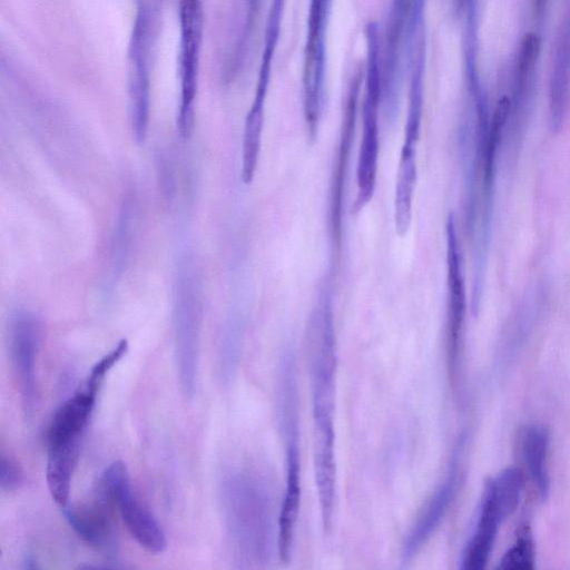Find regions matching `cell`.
I'll return each instance as SVG.
<instances>
[{"label": "cell", "mask_w": 570, "mask_h": 570, "mask_svg": "<svg viewBox=\"0 0 570 570\" xmlns=\"http://www.w3.org/2000/svg\"><path fill=\"white\" fill-rule=\"evenodd\" d=\"M336 343L331 303L322 299L308 331V372L314 428L315 484L325 531L333 523L336 498L335 376Z\"/></svg>", "instance_id": "cell-1"}, {"label": "cell", "mask_w": 570, "mask_h": 570, "mask_svg": "<svg viewBox=\"0 0 570 570\" xmlns=\"http://www.w3.org/2000/svg\"><path fill=\"white\" fill-rule=\"evenodd\" d=\"M224 524L232 554L240 567H258L269 558L273 503L262 480L245 470L227 471L219 487Z\"/></svg>", "instance_id": "cell-2"}, {"label": "cell", "mask_w": 570, "mask_h": 570, "mask_svg": "<svg viewBox=\"0 0 570 570\" xmlns=\"http://www.w3.org/2000/svg\"><path fill=\"white\" fill-rule=\"evenodd\" d=\"M164 0H135L128 43L129 115L136 140L147 134L154 57L163 20Z\"/></svg>", "instance_id": "cell-3"}, {"label": "cell", "mask_w": 570, "mask_h": 570, "mask_svg": "<svg viewBox=\"0 0 570 570\" xmlns=\"http://www.w3.org/2000/svg\"><path fill=\"white\" fill-rule=\"evenodd\" d=\"M297 389L292 355L282 364L281 421L285 441V489L277 518V553L283 561L291 558L294 532L301 505V449L297 414Z\"/></svg>", "instance_id": "cell-4"}, {"label": "cell", "mask_w": 570, "mask_h": 570, "mask_svg": "<svg viewBox=\"0 0 570 570\" xmlns=\"http://www.w3.org/2000/svg\"><path fill=\"white\" fill-rule=\"evenodd\" d=\"M367 67L362 109V139L356 166V197L353 209L360 212L373 197L379 159V108L383 96L379 32L375 23L366 27Z\"/></svg>", "instance_id": "cell-5"}, {"label": "cell", "mask_w": 570, "mask_h": 570, "mask_svg": "<svg viewBox=\"0 0 570 570\" xmlns=\"http://www.w3.org/2000/svg\"><path fill=\"white\" fill-rule=\"evenodd\" d=\"M98 490L111 504L118 507L127 530L141 548L154 554L165 551V532L132 491L130 476L122 461H115L105 470Z\"/></svg>", "instance_id": "cell-6"}, {"label": "cell", "mask_w": 570, "mask_h": 570, "mask_svg": "<svg viewBox=\"0 0 570 570\" xmlns=\"http://www.w3.org/2000/svg\"><path fill=\"white\" fill-rule=\"evenodd\" d=\"M178 14L180 104L177 126L180 135L187 138L193 130L194 106L198 87L204 28L202 0H178Z\"/></svg>", "instance_id": "cell-7"}, {"label": "cell", "mask_w": 570, "mask_h": 570, "mask_svg": "<svg viewBox=\"0 0 570 570\" xmlns=\"http://www.w3.org/2000/svg\"><path fill=\"white\" fill-rule=\"evenodd\" d=\"M446 235V362L453 389L461 379L463 330L466 311V296L462 272V258L458 240L454 216L449 215Z\"/></svg>", "instance_id": "cell-8"}, {"label": "cell", "mask_w": 570, "mask_h": 570, "mask_svg": "<svg viewBox=\"0 0 570 570\" xmlns=\"http://www.w3.org/2000/svg\"><path fill=\"white\" fill-rule=\"evenodd\" d=\"M40 323L30 313L19 312L10 328V355L26 417L33 414L38 400L37 354Z\"/></svg>", "instance_id": "cell-9"}, {"label": "cell", "mask_w": 570, "mask_h": 570, "mask_svg": "<svg viewBox=\"0 0 570 570\" xmlns=\"http://www.w3.org/2000/svg\"><path fill=\"white\" fill-rule=\"evenodd\" d=\"M55 411L46 433L47 451L80 452L83 432L101 385L88 379Z\"/></svg>", "instance_id": "cell-10"}, {"label": "cell", "mask_w": 570, "mask_h": 570, "mask_svg": "<svg viewBox=\"0 0 570 570\" xmlns=\"http://www.w3.org/2000/svg\"><path fill=\"white\" fill-rule=\"evenodd\" d=\"M110 501L97 490L90 502L61 507L63 518L75 533L107 557L117 553V534L109 515Z\"/></svg>", "instance_id": "cell-11"}, {"label": "cell", "mask_w": 570, "mask_h": 570, "mask_svg": "<svg viewBox=\"0 0 570 570\" xmlns=\"http://www.w3.org/2000/svg\"><path fill=\"white\" fill-rule=\"evenodd\" d=\"M540 38L534 32L524 35L515 56L510 99L509 121L513 137L520 135L531 110L535 75L540 56Z\"/></svg>", "instance_id": "cell-12"}, {"label": "cell", "mask_w": 570, "mask_h": 570, "mask_svg": "<svg viewBox=\"0 0 570 570\" xmlns=\"http://www.w3.org/2000/svg\"><path fill=\"white\" fill-rule=\"evenodd\" d=\"M362 80V72L360 70L354 75L346 96L345 111L343 126L341 130V138L336 153L335 167L332 174L331 191H330V214H328V226L331 230V237L334 244L340 247L341 245V230H342V194L343 185L345 180V173L347 167V160L350 157V149L352 146L357 99L360 92V85Z\"/></svg>", "instance_id": "cell-13"}, {"label": "cell", "mask_w": 570, "mask_h": 570, "mask_svg": "<svg viewBox=\"0 0 570 570\" xmlns=\"http://www.w3.org/2000/svg\"><path fill=\"white\" fill-rule=\"evenodd\" d=\"M462 443L463 441L459 442V448L453 455V462L448 476L426 501L415 523L407 533L402 550L404 560L413 558L431 538L439 524L442 522L453 501L459 482L458 454Z\"/></svg>", "instance_id": "cell-14"}, {"label": "cell", "mask_w": 570, "mask_h": 570, "mask_svg": "<svg viewBox=\"0 0 570 570\" xmlns=\"http://www.w3.org/2000/svg\"><path fill=\"white\" fill-rule=\"evenodd\" d=\"M502 523L491 480L488 479L483 487L475 527L462 556L461 569L482 570L487 567Z\"/></svg>", "instance_id": "cell-15"}, {"label": "cell", "mask_w": 570, "mask_h": 570, "mask_svg": "<svg viewBox=\"0 0 570 570\" xmlns=\"http://www.w3.org/2000/svg\"><path fill=\"white\" fill-rule=\"evenodd\" d=\"M570 101V3L557 35L549 82L551 130L558 132L566 120Z\"/></svg>", "instance_id": "cell-16"}, {"label": "cell", "mask_w": 570, "mask_h": 570, "mask_svg": "<svg viewBox=\"0 0 570 570\" xmlns=\"http://www.w3.org/2000/svg\"><path fill=\"white\" fill-rule=\"evenodd\" d=\"M414 0H393L386 28L382 69L383 96H393L397 82L401 46L404 32L410 36Z\"/></svg>", "instance_id": "cell-17"}, {"label": "cell", "mask_w": 570, "mask_h": 570, "mask_svg": "<svg viewBox=\"0 0 570 570\" xmlns=\"http://www.w3.org/2000/svg\"><path fill=\"white\" fill-rule=\"evenodd\" d=\"M521 453L539 497L546 500L550 492L548 471L549 429L541 424L527 425L521 433Z\"/></svg>", "instance_id": "cell-18"}, {"label": "cell", "mask_w": 570, "mask_h": 570, "mask_svg": "<svg viewBox=\"0 0 570 570\" xmlns=\"http://www.w3.org/2000/svg\"><path fill=\"white\" fill-rule=\"evenodd\" d=\"M416 177V150L402 148L394 196V224L401 237L410 229Z\"/></svg>", "instance_id": "cell-19"}, {"label": "cell", "mask_w": 570, "mask_h": 570, "mask_svg": "<svg viewBox=\"0 0 570 570\" xmlns=\"http://www.w3.org/2000/svg\"><path fill=\"white\" fill-rule=\"evenodd\" d=\"M490 480L500 517L504 522L520 504L524 483L523 473L517 466H508Z\"/></svg>", "instance_id": "cell-20"}, {"label": "cell", "mask_w": 570, "mask_h": 570, "mask_svg": "<svg viewBox=\"0 0 570 570\" xmlns=\"http://www.w3.org/2000/svg\"><path fill=\"white\" fill-rule=\"evenodd\" d=\"M535 567V546L531 528L521 524L517 531L514 543L503 553L497 569L531 570Z\"/></svg>", "instance_id": "cell-21"}, {"label": "cell", "mask_w": 570, "mask_h": 570, "mask_svg": "<svg viewBox=\"0 0 570 570\" xmlns=\"http://www.w3.org/2000/svg\"><path fill=\"white\" fill-rule=\"evenodd\" d=\"M23 482V472L16 460L6 454L0 458V487L4 492L18 490Z\"/></svg>", "instance_id": "cell-22"}, {"label": "cell", "mask_w": 570, "mask_h": 570, "mask_svg": "<svg viewBox=\"0 0 570 570\" xmlns=\"http://www.w3.org/2000/svg\"><path fill=\"white\" fill-rule=\"evenodd\" d=\"M549 0H531V8L533 17L537 20H541L548 7Z\"/></svg>", "instance_id": "cell-23"}, {"label": "cell", "mask_w": 570, "mask_h": 570, "mask_svg": "<svg viewBox=\"0 0 570 570\" xmlns=\"http://www.w3.org/2000/svg\"><path fill=\"white\" fill-rule=\"evenodd\" d=\"M23 562H24V568H27V569H37V568H39L38 564H37L36 558L33 556H31V554H27L24 560H23Z\"/></svg>", "instance_id": "cell-24"}]
</instances>
